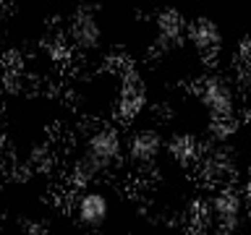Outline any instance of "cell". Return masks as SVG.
<instances>
[{
  "instance_id": "obj_10",
  "label": "cell",
  "mask_w": 251,
  "mask_h": 235,
  "mask_svg": "<svg viewBox=\"0 0 251 235\" xmlns=\"http://www.w3.org/2000/svg\"><path fill=\"white\" fill-rule=\"evenodd\" d=\"M165 149H168V154L176 162H180V164H191L196 160H201V154H204L201 139L196 136V133H191V131L173 133V136L168 139V146Z\"/></svg>"
},
{
  "instance_id": "obj_14",
  "label": "cell",
  "mask_w": 251,
  "mask_h": 235,
  "mask_svg": "<svg viewBox=\"0 0 251 235\" xmlns=\"http://www.w3.org/2000/svg\"><path fill=\"white\" fill-rule=\"evenodd\" d=\"M243 196H246V201L251 204V172H249V178H246V186H243Z\"/></svg>"
},
{
  "instance_id": "obj_9",
  "label": "cell",
  "mask_w": 251,
  "mask_h": 235,
  "mask_svg": "<svg viewBox=\"0 0 251 235\" xmlns=\"http://www.w3.org/2000/svg\"><path fill=\"white\" fill-rule=\"evenodd\" d=\"M201 170L204 175L215 183H223V180H230L235 172V157L230 154V149L225 144H212L209 149H204L201 154Z\"/></svg>"
},
{
  "instance_id": "obj_4",
  "label": "cell",
  "mask_w": 251,
  "mask_h": 235,
  "mask_svg": "<svg viewBox=\"0 0 251 235\" xmlns=\"http://www.w3.org/2000/svg\"><path fill=\"white\" fill-rule=\"evenodd\" d=\"M68 34H71V42H74L78 50L84 52H92L102 45V21L97 16V8L92 5H81L76 8L74 16H71V24H68Z\"/></svg>"
},
{
  "instance_id": "obj_1",
  "label": "cell",
  "mask_w": 251,
  "mask_h": 235,
  "mask_svg": "<svg viewBox=\"0 0 251 235\" xmlns=\"http://www.w3.org/2000/svg\"><path fill=\"white\" fill-rule=\"evenodd\" d=\"M209 204V217L212 225L217 230H223L227 235L238 233L243 219H249V201L238 188L233 186H220L215 193L207 199Z\"/></svg>"
},
{
  "instance_id": "obj_2",
  "label": "cell",
  "mask_w": 251,
  "mask_h": 235,
  "mask_svg": "<svg viewBox=\"0 0 251 235\" xmlns=\"http://www.w3.org/2000/svg\"><path fill=\"white\" fill-rule=\"evenodd\" d=\"M123 133L118 125L113 123H102L97 128L89 131V136H86V144H84V160H89L94 167L100 172L102 170H110L113 164L123 157Z\"/></svg>"
},
{
  "instance_id": "obj_6",
  "label": "cell",
  "mask_w": 251,
  "mask_h": 235,
  "mask_svg": "<svg viewBox=\"0 0 251 235\" xmlns=\"http://www.w3.org/2000/svg\"><path fill=\"white\" fill-rule=\"evenodd\" d=\"M168 146L162 139V133L152 128V125H144V128H136L126 141V152H128V160L139 167H149L157 157L162 154V149Z\"/></svg>"
},
{
  "instance_id": "obj_11",
  "label": "cell",
  "mask_w": 251,
  "mask_h": 235,
  "mask_svg": "<svg viewBox=\"0 0 251 235\" xmlns=\"http://www.w3.org/2000/svg\"><path fill=\"white\" fill-rule=\"evenodd\" d=\"M144 102H147V92H144V86H141L139 81H126L123 84L121 99H118L123 118H133L141 107H144Z\"/></svg>"
},
{
  "instance_id": "obj_13",
  "label": "cell",
  "mask_w": 251,
  "mask_h": 235,
  "mask_svg": "<svg viewBox=\"0 0 251 235\" xmlns=\"http://www.w3.org/2000/svg\"><path fill=\"white\" fill-rule=\"evenodd\" d=\"M235 52H238V58H241L243 63H251V31H249V34H243V37H241V42H238V50H235Z\"/></svg>"
},
{
  "instance_id": "obj_7",
  "label": "cell",
  "mask_w": 251,
  "mask_h": 235,
  "mask_svg": "<svg viewBox=\"0 0 251 235\" xmlns=\"http://www.w3.org/2000/svg\"><path fill=\"white\" fill-rule=\"evenodd\" d=\"M186 42L194 47L204 58H215V55L223 50V29L215 19L209 16H196V19L188 21V37Z\"/></svg>"
},
{
  "instance_id": "obj_8",
  "label": "cell",
  "mask_w": 251,
  "mask_h": 235,
  "mask_svg": "<svg viewBox=\"0 0 251 235\" xmlns=\"http://www.w3.org/2000/svg\"><path fill=\"white\" fill-rule=\"evenodd\" d=\"M74 214L86 227H100L110 217V199L102 191H81L76 196Z\"/></svg>"
},
{
  "instance_id": "obj_15",
  "label": "cell",
  "mask_w": 251,
  "mask_h": 235,
  "mask_svg": "<svg viewBox=\"0 0 251 235\" xmlns=\"http://www.w3.org/2000/svg\"><path fill=\"white\" fill-rule=\"evenodd\" d=\"M249 222H251V204H249Z\"/></svg>"
},
{
  "instance_id": "obj_3",
  "label": "cell",
  "mask_w": 251,
  "mask_h": 235,
  "mask_svg": "<svg viewBox=\"0 0 251 235\" xmlns=\"http://www.w3.org/2000/svg\"><path fill=\"white\" fill-rule=\"evenodd\" d=\"M199 99L201 105L209 110L212 118H227L235 115V89L230 84V78L225 76H207L199 84Z\"/></svg>"
},
{
  "instance_id": "obj_12",
  "label": "cell",
  "mask_w": 251,
  "mask_h": 235,
  "mask_svg": "<svg viewBox=\"0 0 251 235\" xmlns=\"http://www.w3.org/2000/svg\"><path fill=\"white\" fill-rule=\"evenodd\" d=\"M209 139L212 144H227L235 133H238V118L235 115H227V118H212L209 123Z\"/></svg>"
},
{
  "instance_id": "obj_5",
  "label": "cell",
  "mask_w": 251,
  "mask_h": 235,
  "mask_svg": "<svg viewBox=\"0 0 251 235\" xmlns=\"http://www.w3.org/2000/svg\"><path fill=\"white\" fill-rule=\"evenodd\" d=\"M154 47L162 52H173L178 50L180 45L186 42L188 37V21L186 16L180 11H173V8H168V11H160L154 19Z\"/></svg>"
}]
</instances>
